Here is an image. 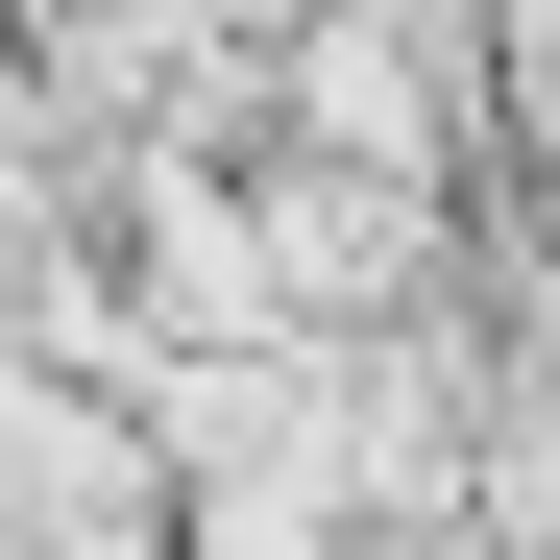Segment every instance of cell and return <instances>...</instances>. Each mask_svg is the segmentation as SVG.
<instances>
[{"label": "cell", "instance_id": "1", "mask_svg": "<svg viewBox=\"0 0 560 560\" xmlns=\"http://www.w3.org/2000/svg\"><path fill=\"white\" fill-rule=\"evenodd\" d=\"M488 49H512V73H488V98H512V147L560 171V0H512V25H488Z\"/></svg>", "mask_w": 560, "mask_h": 560}]
</instances>
